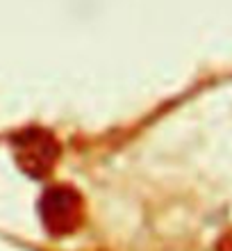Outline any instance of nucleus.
Segmentation results:
<instances>
[{
	"mask_svg": "<svg viewBox=\"0 0 232 251\" xmlns=\"http://www.w3.org/2000/svg\"><path fill=\"white\" fill-rule=\"evenodd\" d=\"M39 215L50 235L64 238L80 228L82 219H84V201L75 187L53 185L41 194Z\"/></svg>",
	"mask_w": 232,
	"mask_h": 251,
	"instance_id": "obj_1",
	"label": "nucleus"
},
{
	"mask_svg": "<svg viewBox=\"0 0 232 251\" xmlns=\"http://www.w3.org/2000/svg\"><path fill=\"white\" fill-rule=\"evenodd\" d=\"M16 165L30 178H43L55 169L60 160V142L53 132L43 128H27L12 139Z\"/></svg>",
	"mask_w": 232,
	"mask_h": 251,
	"instance_id": "obj_2",
	"label": "nucleus"
},
{
	"mask_svg": "<svg viewBox=\"0 0 232 251\" xmlns=\"http://www.w3.org/2000/svg\"><path fill=\"white\" fill-rule=\"evenodd\" d=\"M216 251H232V231L226 233V235L219 240V247H216Z\"/></svg>",
	"mask_w": 232,
	"mask_h": 251,
	"instance_id": "obj_3",
	"label": "nucleus"
}]
</instances>
